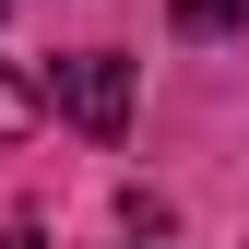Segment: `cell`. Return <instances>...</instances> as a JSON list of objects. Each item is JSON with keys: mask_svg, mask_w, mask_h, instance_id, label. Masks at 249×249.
<instances>
[{"mask_svg": "<svg viewBox=\"0 0 249 249\" xmlns=\"http://www.w3.org/2000/svg\"><path fill=\"white\" fill-rule=\"evenodd\" d=\"M178 36H226V24H249V0H166Z\"/></svg>", "mask_w": 249, "mask_h": 249, "instance_id": "obj_2", "label": "cell"}, {"mask_svg": "<svg viewBox=\"0 0 249 249\" xmlns=\"http://www.w3.org/2000/svg\"><path fill=\"white\" fill-rule=\"evenodd\" d=\"M0 249H48V237H36V226H0Z\"/></svg>", "mask_w": 249, "mask_h": 249, "instance_id": "obj_4", "label": "cell"}, {"mask_svg": "<svg viewBox=\"0 0 249 249\" xmlns=\"http://www.w3.org/2000/svg\"><path fill=\"white\" fill-rule=\"evenodd\" d=\"M48 107L71 119V131L119 142V131H131V59H119V48H83V59H59V71H48Z\"/></svg>", "mask_w": 249, "mask_h": 249, "instance_id": "obj_1", "label": "cell"}, {"mask_svg": "<svg viewBox=\"0 0 249 249\" xmlns=\"http://www.w3.org/2000/svg\"><path fill=\"white\" fill-rule=\"evenodd\" d=\"M24 119H36V95H24V83H0V142H12Z\"/></svg>", "mask_w": 249, "mask_h": 249, "instance_id": "obj_3", "label": "cell"}]
</instances>
